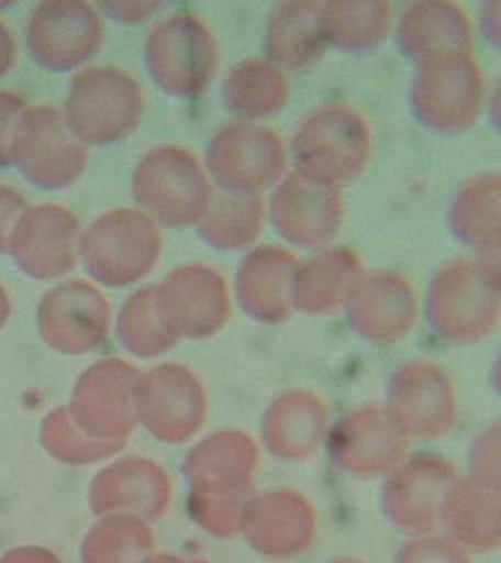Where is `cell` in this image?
Masks as SVG:
<instances>
[{
    "label": "cell",
    "mask_w": 501,
    "mask_h": 563,
    "mask_svg": "<svg viewBox=\"0 0 501 563\" xmlns=\"http://www.w3.org/2000/svg\"><path fill=\"white\" fill-rule=\"evenodd\" d=\"M370 151L367 119L344 103L312 111L291 141L296 172L338 188L365 172Z\"/></svg>",
    "instance_id": "cell-1"
},
{
    "label": "cell",
    "mask_w": 501,
    "mask_h": 563,
    "mask_svg": "<svg viewBox=\"0 0 501 563\" xmlns=\"http://www.w3.org/2000/svg\"><path fill=\"white\" fill-rule=\"evenodd\" d=\"M132 194L143 212L169 228L200 224L214 196L200 158L180 145L148 151L135 167Z\"/></svg>",
    "instance_id": "cell-2"
},
{
    "label": "cell",
    "mask_w": 501,
    "mask_h": 563,
    "mask_svg": "<svg viewBox=\"0 0 501 563\" xmlns=\"http://www.w3.org/2000/svg\"><path fill=\"white\" fill-rule=\"evenodd\" d=\"M145 97L140 81L115 66H94L74 77L65 119L85 145H113L140 129Z\"/></svg>",
    "instance_id": "cell-3"
},
{
    "label": "cell",
    "mask_w": 501,
    "mask_h": 563,
    "mask_svg": "<svg viewBox=\"0 0 501 563\" xmlns=\"http://www.w3.org/2000/svg\"><path fill=\"white\" fill-rule=\"evenodd\" d=\"M500 267L490 262L447 265L432 280L426 318L436 333L455 342L489 336L500 323Z\"/></svg>",
    "instance_id": "cell-4"
},
{
    "label": "cell",
    "mask_w": 501,
    "mask_h": 563,
    "mask_svg": "<svg viewBox=\"0 0 501 563\" xmlns=\"http://www.w3.org/2000/svg\"><path fill=\"white\" fill-rule=\"evenodd\" d=\"M219 40L205 21L177 12L158 21L145 42V65L155 84L175 98L203 95L219 70Z\"/></svg>",
    "instance_id": "cell-5"
},
{
    "label": "cell",
    "mask_w": 501,
    "mask_h": 563,
    "mask_svg": "<svg viewBox=\"0 0 501 563\" xmlns=\"http://www.w3.org/2000/svg\"><path fill=\"white\" fill-rule=\"evenodd\" d=\"M85 269L111 288L142 280L160 257L162 235L153 218L140 209H115L90 224L79 238Z\"/></svg>",
    "instance_id": "cell-6"
},
{
    "label": "cell",
    "mask_w": 501,
    "mask_h": 563,
    "mask_svg": "<svg viewBox=\"0 0 501 563\" xmlns=\"http://www.w3.org/2000/svg\"><path fill=\"white\" fill-rule=\"evenodd\" d=\"M205 166L222 192L259 198V194L283 179L288 153L275 130L238 121L212 135Z\"/></svg>",
    "instance_id": "cell-7"
},
{
    "label": "cell",
    "mask_w": 501,
    "mask_h": 563,
    "mask_svg": "<svg viewBox=\"0 0 501 563\" xmlns=\"http://www.w3.org/2000/svg\"><path fill=\"white\" fill-rule=\"evenodd\" d=\"M485 102V81L474 55H449L419 65L410 89L413 115L434 132L474 126Z\"/></svg>",
    "instance_id": "cell-8"
},
{
    "label": "cell",
    "mask_w": 501,
    "mask_h": 563,
    "mask_svg": "<svg viewBox=\"0 0 501 563\" xmlns=\"http://www.w3.org/2000/svg\"><path fill=\"white\" fill-rule=\"evenodd\" d=\"M12 162L31 185L63 190L81 179L89 151L58 109L36 106L21 115L13 135Z\"/></svg>",
    "instance_id": "cell-9"
},
{
    "label": "cell",
    "mask_w": 501,
    "mask_h": 563,
    "mask_svg": "<svg viewBox=\"0 0 501 563\" xmlns=\"http://www.w3.org/2000/svg\"><path fill=\"white\" fill-rule=\"evenodd\" d=\"M156 308L167 333L209 336L230 320L232 302L224 278L205 265H185L153 286Z\"/></svg>",
    "instance_id": "cell-10"
},
{
    "label": "cell",
    "mask_w": 501,
    "mask_h": 563,
    "mask_svg": "<svg viewBox=\"0 0 501 563\" xmlns=\"http://www.w3.org/2000/svg\"><path fill=\"white\" fill-rule=\"evenodd\" d=\"M270 218L280 238L302 249H323L344 222L338 186L325 185L299 172L283 175L270 199Z\"/></svg>",
    "instance_id": "cell-11"
},
{
    "label": "cell",
    "mask_w": 501,
    "mask_h": 563,
    "mask_svg": "<svg viewBox=\"0 0 501 563\" xmlns=\"http://www.w3.org/2000/svg\"><path fill=\"white\" fill-rule=\"evenodd\" d=\"M26 42L38 65L47 70H74L100 49L102 20L81 0L44 2L29 21Z\"/></svg>",
    "instance_id": "cell-12"
},
{
    "label": "cell",
    "mask_w": 501,
    "mask_h": 563,
    "mask_svg": "<svg viewBox=\"0 0 501 563\" xmlns=\"http://www.w3.org/2000/svg\"><path fill=\"white\" fill-rule=\"evenodd\" d=\"M110 302L87 282L70 280L49 289L38 307L44 342L65 355L97 350L110 329Z\"/></svg>",
    "instance_id": "cell-13"
},
{
    "label": "cell",
    "mask_w": 501,
    "mask_h": 563,
    "mask_svg": "<svg viewBox=\"0 0 501 563\" xmlns=\"http://www.w3.org/2000/svg\"><path fill=\"white\" fill-rule=\"evenodd\" d=\"M79 220L60 206L26 209L13 230L8 252L25 275L53 280L74 271L78 263Z\"/></svg>",
    "instance_id": "cell-14"
},
{
    "label": "cell",
    "mask_w": 501,
    "mask_h": 563,
    "mask_svg": "<svg viewBox=\"0 0 501 563\" xmlns=\"http://www.w3.org/2000/svg\"><path fill=\"white\" fill-rule=\"evenodd\" d=\"M346 307L349 325L378 342L402 339L417 321L415 289L404 276L389 271L360 276Z\"/></svg>",
    "instance_id": "cell-15"
},
{
    "label": "cell",
    "mask_w": 501,
    "mask_h": 563,
    "mask_svg": "<svg viewBox=\"0 0 501 563\" xmlns=\"http://www.w3.org/2000/svg\"><path fill=\"white\" fill-rule=\"evenodd\" d=\"M397 45L417 66L449 55H474V29L457 2H417L400 18Z\"/></svg>",
    "instance_id": "cell-16"
},
{
    "label": "cell",
    "mask_w": 501,
    "mask_h": 563,
    "mask_svg": "<svg viewBox=\"0 0 501 563\" xmlns=\"http://www.w3.org/2000/svg\"><path fill=\"white\" fill-rule=\"evenodd\" d=\"M299 265L290 252L275 246L252 252L237 275V295L246 314L259 323H282L293 314V286Z\"/></svg>",
    "instance_id": "cell-17"
},
{
    "label": "cell",
    "mask_w": 501,
    "mask_h": 563,
    "mask_svg": "<svg viewBox=\"0 0 501 563\" xmlns=\"http://www.w3.org/2000/svg\"><path fill=\"white\" fill-rule=\"evenodd\" d=\"M135 372L121 361H103L79 378L71 416L84 429L97 434H115L130 422V387Z\"/></svg>",
    "instance_id": "cell-18"
},
{
    "label": "cell",
    "mask_w": 501,
    "mask_h": 563,
    "mask_svg": "<svg viewBox=\"0 0 501 563\" xmlns=\"http://www.w3.org/2000/svg\"><path fill=\"white\" fill-rule=\"evenodd\" d=\"M327 47L322 2H286L270 15L265 53L280 70H307L323 58Z\"/></svg>",
    "instance_id": "cell-19"
},
{
    "label": "cell",
    "mask_w": 501,
    "mask_h": 563,
    "mask_svg": "<svg viewBox=\"0 0 501 563\" xmlns=\"http://www.w3.org/2000/svg\"><path fill=\"white\" fill-rule=\"evenodd\" d=\"M360 276V260L354 250H325L297 269L293 308L312 314L334 312L347 305Z\"/></svg>",
    "instance_id": "cell-20"
},
{
    "label": "cell",
    "mask_w": 501,
    "mask_h": 563,
    "mask_svg": "<svg viewBox=\"0 0 501 563\" xmlns=\"http://www.w3.org/2000/svg\"><path fill=\"white\" fill-rule=\"evenodd\" d=\"M290 95V79L267 58H250L233 66L222 87L225 108L245 122L278 115L288 106Z\"/></svg>",
    "instance_id": "cell-21"
},
{
    "label": "cell",
    "mask_w": 501,
    "mask_h": 563,
    "mask_svg": "<svg viewBox=\"0 0 501 563\" xmlns=\"http://www.w3.org/2000/svg\"><path fill=\"white\" fill-rule=\"evenodd\" d=\"M500 175H482L463 186L449 211L453 235L492 260L500 252Z\"/></svg>",
    "instance_id": "cell-22"
},
{
    "label": "cell",
    "mask_w": 501,
    "mask_h": 563,
    "mask_svg": "<svg viewBox=\"0 0 501 563\" xmlns=\"http://www.w3.org/2000/svg\"><path fill=\"white\" fill-rule=\"evenodd\" d=\"M389 25L387 2H322L323 34L341 52H370L386 40Z\"/></svg>",
    "instance_id": "cell-23"
},
{
    "label": "cell",
    "mask_w": 501,
    "mask_h": 563,
    "mask_svg": "<svg viewBox=\"0 0 501 563\" xmlns=\"http://www.w3.org/2000/svg\"><path fill=\"white\" fill-rule=\"evenodd\" d=\"M265 206L259 198L212 196L211 207L198 224L200 238L214 250L245 249L264 228Z\"/></svg>",
    "instance_id": "cell-24"
},
{
    "label": "cell",
    "mask_w": 501,
    "mask_h": 563,
    "mask_svg": "<svg viewBox=\"0 0 501 563\" xmlns=\"http://www.w3.org/2000/svg\"><path fill=\"white\" fill-rule=\"evenodd\" d=\"M119 339L124 347L137 355H155L174 346L171 334L162 323L153 288L140 289L124 302L119 316Z\"/></svg>",
    "instance_id": "cell-25"
},
{
    "label": "cell",
    "mask_w": 501,
    "mask_h": 563,
    "mask_svg": "<svg viewBox=\"0 0 501 563\" xmlns=\"http://www.w3.org/2000/svg\"><path fill=\"white\" fill-rule=\"evenodd\" d=\"M42 443L53 456H57L58 461H89L92 456L111 451L108 445L103 448V445L85 442L65 408L52 411L45 417L42 424Z\"/></svg>",
    "instance_id": "cell-26"
},
{
    "label": "cell",
    "mask_w": 501,
    "mask_h": 563,
    "mask_svg": "<svg viewBox=\"0 0 501 563\" xmlns=\"http://www.w3.org/2000/svg\"><path fill=\"white\" fill-rule=\"evenodd\" d=\"M25 98L0 90V167L12 166V143L20 119L26 111Z\"/></svg>",
    "instance_id": "cell-27"
},
{
    "label": "cell",
    "mask_w": 501,
    "mask_h": 563,
    "mask_svg": "<svg viewBox=\"0 0 501 563\" xmlns=\"http://www.w3.org/2000/svg\"><path fill=\"white\" fill-rule=\"evenodd\" d=\"M25 211V198L10 186L0 185V254L8 252L13 230Z\"/></svg>",
    "instance_id": "cell-28"
},
{
    "label": "cell",
    "mask_w": 501,
    "mask_h": 563,
    "mask_svg": "<svg viewBox=\"0 0 501 563\" xmlns=\"http://www.w3.org/2000/svg\"><path fill=\"white\" fill-rule=\"evenodd\" d=\"M160 7V2H102L103 12L123 23L147 20Z\"/></svg>",
    "instance_id": "cell-29"
},
{
    "label": "cell",
    "mask_w": 501,
    "mask_h": 563,
    "mask_svg": "<svg viewBox=\"0 0 501 563\" xmlns=\"http://www.w3.org/2000/svg\"><path fill=\"white\" fill-rule=\"evenodd\" d=\"M0 563H60L55 554L40 547H18L0 558Z\"/></svg>",
    "instance_id": "cell-30"
},
{
    "label": "cell",
    "mask_w": 501,
    "mask_h": 563,
    "mask_svg": "<svg viewBox=\"0 0 501 563\" xmlns=\"http://www.w3.org/2000/svg\"><path fill=\"white\" fill-rule=\"evenodd\" d=\"M15 42L7 26L0 23V76H4L15 63Z\"/></svg>",
    "instance_id": "cell-31"
},
{
    "label": "cell",
    "mask_w": 501,
    "mask_h": 563,
    "mask_svg": "<svg viewBox=\"0 0 501 563\" xmlns=\"http://www.w3.org/2000/svg\"><path fill=\"white\" fill-rule=\"evenodd\" d=\"M485 33L492 40V44L500 42V4L498 2H490L489 7H485Z\"/></svg>",
    "instance_id": "cell-32"
},
{
    "label": "cell",
    "mask_w": 501,
    "mask_h": 563,
    "mask_svg": "<svg viewBox=\"0 0 501 563\" xmlns=\"http://www.w3.org/2000/svg\"><path fill=\"white\" fill-rule=\"evenodd\" d=\"M10 318V299H8L7 289L0 286V329L7 325Z\"/></svg>",
    "instance_id": "cell-33"
}]
</instances>
